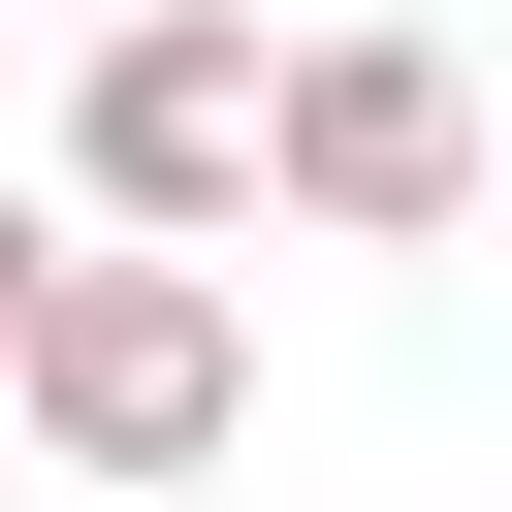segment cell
<instances>
[{
  "instance_id": "obj_1",
  "label": "cell",
  "mask_w": 512,
  "mask_h": 512,
  "mask_svg": "<svg viewBox=\"0 0 512 512\" xmlns=\"http://www.w3.org/2000/svg\"><path fill=\"white\" fill-rule=\"evenodd\" d=\"M0 416H32L96 512H192V480H224V416H256V320H224V256H64V288L0 320Z\"/></svg>"
},
{
  "instance_id": "obj_2",
  "label": "cell",
  "mask_w": 512,
  "mask_h": 512,
  "mask_svg": "<svg viewBox=\"0 0 512 512\" xmlns=\"http://www.w3.org/2000/svg\"><path fill=\"white\" fill-rule=\"evenodd\" d=\"M256 224L448 256V224H480V64H448V32H288V64H256Z\"/></svg>"
},
{
  "instance_id": "obj_3",
  "label": "cell",
  "mask_w": 512,
  "mask_h": 512,
  "mask_svg": "<svg viewBox=\"0 0 512 512\" xmlns=\"http://www.w3.org/2000/svg\"><path fill=\"white\" fill-rule=\"evenodd\" d=\"M256 64H288V32H224V0H128V32L64 64V192H96V256H224V224H256Z\"/></svg>"
},
{
  "instance_id": "obj_4",
  "label": "cell",
  "mask_w": 512,
  "mask_h": 512,
  "mask_svg": "<svg viewBox=\"0 0 512 512\" xmlns=\"http://www.w3.org/2000/svg\"><path fill=\"white\" fill-rule=\"evenodd\" d=\"M32 288H64V224H32V192H0V320H32Z\"/></svg>"
}]
</instances>
